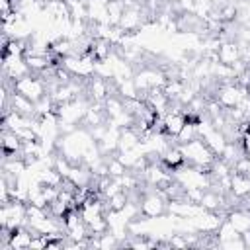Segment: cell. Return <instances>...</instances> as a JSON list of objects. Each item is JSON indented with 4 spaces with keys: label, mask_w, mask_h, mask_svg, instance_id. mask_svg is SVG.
<instances>
[{
    "label": "cell",
    "mask_w": 250,
    "mask_h": 250,
    "mask_svg": "<svg viewBox=\"0 0 250 250\" xmlns=\"http://www.w3.org/2000/svg\"><path fill=\"white\" fill-rule=\"evenodd\" d=\"M238 236H242V232H238L227 219L221 223V227L217 229V240H219V244L221 242H227V240H232V238H238Z\"/></svg>",
    "instance_id": "obj_21"
},
{
    "label": "cell",
    "mask_w": 250,
    "mask_h": 250,
    "mask_svg": "<svg viewBox=\"0 0 250 250\" xmlns=\"http://www.w3.org/2000/svg\"><path fill=\"white\" fill-rule=\"evenodd\" d=\"M146 2H152V0H146Z\"/></svg>",
    "instance_id": "obj_30"
},
{
    "label": "cell",
    "mask_w": 250,
    "mask_h": 250,
    "mask_svg": "<svg viewBox=\"0 0 250 250\" xmlns=\"http://www.w3.org/2000/svg\"><path fill=\"white\" fill-rule=\"evenodd\" d=\"M12 90L23 94L31 102H39L45 96V82L39 80V78H35V76H31V74H27V76L16 80L14 86H12Z\"/></svg>",
    "instance_id": "obj_3"
},
{
    "label": "cell",
    "mask_w": 250,
    "mask_h": 250,
    "mask_svg": "<svg viewBox=\"0 0 250 250\" xmlns=\"http://www.w3.org/2000/svg\"><path fill=\"white\" fill-rule=\"evenodd\" d=\"M217 55H219V61L221 62L232 64V62H236L240 59V47H238L236 41H223L221 47H219V51H217Z\"/></svg>",
    "instance_id": "obj_12"
},
{
    "label": "cell",
    "mask_w": 250,
    "mask_h": 250,
    "mask_svg": "<svg viewBox=\"0 0 250 250\" xmlns=\"http://www.w3.org/2000/svg\"><path fill=\"white\" fill-rule=\"evenodd\" d=\"M248 92V88L240 86V84H223L217 90V102L227 109V107H234L238 105V102L242 100V96Z\"/></svg>",
    "instance_id": "obj_5"
},
{
    "label": "cell",
    "mask_w": 250,
    "mask_h": 250,
    "mask_svg": "<svg viewBox=\"0 0 250 250\" xmlns=\"http://www.w3.org/2000/svg\"><path fill=\"white\" fill-rule=\"evenodd\" d=\"M23 59H25V62H27V66H29L31 72H45V70H49L51 64H55L51 61L49 53H29L27 51L23 55Z\"/></svg>",
    "instance_id": "obj_10"
},
{
    "label": "cell",
    "mask_w": 250,
    "mask_h": 250,
    "mask_svg": "<svg viewBox=\"0 0 250 250\" xmlns=\"http://www.w3.org/2000/svg\"><path fill=\"white\" fill-rule=\"evenodd\" d=\"M230 193L234 197L250 195V176L248 174H240V172H232L230 174Z\"/></svg>",
    "instance_id": "obj_11"
},
{
    "label": "cell",
    "mask_w": 250,
    "mask_h": 250,
    "mask_svg": "<svg viewBox=\"0 0 250 250\" xmlns=\"http://www.w3.org/2000/svg\"><path fill=\"white\" fill-rule=\"evenodd\" d=\"M207 211H219L223 205H225V199H223V193H217V191H209L205 189L203 191V197L199 201Z\"/></svg>",
    "instance_id": "obj_18"
},
{
    "label": "cell",
    "mask_w": 250,
    "mask_h": 250,
    "mask_svg": "<svg viewBox=\"0 0 250 250\" xmlns=\"http://www.w3.org/2000/svg\"><path fill=\"white\" fill-rule=\"evenodd\" d=\"M248 164H250V156H248ZM248 176H250V168H248Z\"/></svg>",
    "instance_id": "obj_29"
},
{
    "label": "cell",
    "mask_w": 250,
    "mask_h": 250,
    "mask_svg": "<svg viewBox=\"0 0 250 250\" xmlns=\"http://www.w3.org/2000/svg\"><path fill=\"white\" fill-rule=\"evenodd\" d=\"M195 137H197V121H193V119L188 117V121H186V125L182 127V131L176 135V143H178V145H184V143H189V141L195 139Z\"/></svg>",
    "instance_id": "obj_19"
},
{
    "label": "cell",
    "mask_w": 250,
    "mask_h": 250,
    "mask_svg": "<svg viewBox=\"0 0 250 250\" xmlns=\"http://www.w3.org/2000/svg\"><path fill=\"white\" fill-rule=\"evenodd\" d=\"M21 141H20V137L14 133V131H10V129H4L2 131V150H4V154L6 156H10V154H21Z\"/></svg>",
    "instance_id": "obj_14"
},
{
    "label": "cell",
    "mask_w": 250,
    "mask_h": 250,
    "mask_svg": "<svg viewBox=\"0 0 250 250\" xmlns=\"http://www.w3.org/2000/svg\"><path fill=\"white\" fill-rule=\"evenodd\" d=\"M33 234L35 232L31 229H27V227H20V229L10 230V246H12V250H29Z\"/></svg>",
    "instance_id": "obj_7"
},
{
    "label": "cell",
    "mask_w": 250,
    "mask_h": 250,
    "mask_svg": "<svg viewBox=\"0 0 250 250\" xmlns=\"http://www.w3.org/2000/svg\"><path fill=\"white\" fill-rule=\"evenodd\" d=\"M10 109H16V111L21 113V115L33 117V115H35V102H31V100L25 98L23 94L12 90V96H10Z\"/></svg>",
    "instance_id": "obj_9"
},
{
    "label": "cell",
    "mask_w": 250,
    "mask_h": 250,
    "mask_svg": "<svg viewBox=\"0 0 250 250\" xmlns=\"http://www.w3.org/2000/svg\"><path fill=\"white\" fill-rule=\"evenodd\" d=\"M168 199L164 195V191L156 189V191H150V193H145L143 199H141V215L146 217V219H158L164 215V211L168 209Z\"/></svg>",
    "instance_id": "obj_2"
},
{
    "label": "cell",
    "mask_w": 250,
    "mask_h": 250,
    "mask_svg": "<svg viewBox=\"0 0 250 250\" xmlns=\"http://www.w3.org/2000/svg\"><path fill=\"white\" fill-rule=\"evenodd\" d=\"M227 221L238 230V232H246L250 230V213L246 209H234L227 213Z\"/></svg>",
    "instance_id": "obj_15"
},
{
    "label": "cell",
    "mask_w": 250,
    "mask_h": 250,
    "mask_svg": "<svg viewBox=\"0 0 250 250\" xmlns=\"http://www.w3.org/2000/svg\"><path fill=\"white\" fill-rule=\"evenodd\" d=\"M14 2H16V4H23L25 0H14Z\"/></svg>",
    "instance_id": "obj_28"
},
{
    "label": "cell",
    "mask_w": 250,
    "mask_h": 250,
    "mask_svg": "<svg viewBox=\"0 0 250 250\" xmlns=\"http://www.w3.org/2000/svg\"><path fill=\"white\" fill-rule=\"evenodd\" d=\"M123 12H125V2H123V0H109V2H107L109 25H119Z\"/></svg>",
    "instance_id": "obj_20"
},
{
    "label": "cell",
    "mask_w": 250,
    "mask_h": 250,
    "mask_svg": "<svg viewBox=\"0 0 250 250\" xmlns=\"http://www.w3.org/2000/svg\"><path fill=\"white\" fill-rule=\"evenodd\" d=\"M168 244H170V246H176V248H186L189 242H188L186 234H172L170 240H168Z\"/></svg>",
    "instance_id": "obj_24"
},
{
    "label": "cell",
    "mask_w": 250,
    "mask_h": 250,
    "mask_svg": "<svg viewBox=\"0 0 250 250\" xmlns=\"http://www.w3.org/2000/svg\"><path fill=\"white\" fill-rule=\"evenodd\" d=\"M125 2V6H131V4H135V0H123Z\"/></svg>",
    "instance_id": "obj_27"
},
{
    "label": "cell",
    "mask_w": 250,
    "mask_h": 250,
    "mask_svg": "<svg viewBox=\"0 0 250 250\" xmlns=\"http://www.w3.org/2000/svg\"><path fill=\"white\" fill-rule=\"evenodd\" d=\"M160 160L164 162V166L166 168H172V170H176L178 166H182L186 160H184V154H182V150H180V146H170V148H166L162 154H160Z\"/></svg>",
    "instance_id": "obj_16"
},
{
    "label": "cell",
    "mask_w": 250,
    "mask_h": 250,
    "mask_svg": "<svg viewBox=\"0 0 250 250\" xmlns=\"http://www.w3.org/2000/svg\"><path fill=\"white\" fill-rule=\"evenodd\" d=\"M141 25V6L135 2L131 6H125V12L121 16V21H119V27L123 31H133Z\"/></svg>",
    "instance_id": "obj_8"
},
{
    "label": "cell",
    "mask_w": 250,
    "mask_h": 250,
    "mask_svg": "<svg viewBox=\"0 0 250 250\" xmlns=\"http://www.w3.org/2000/svg\"><path fill=\"white\" fill-rule=\"evenodd\" d=\"M139 133L133 127H125L121 129V137H119V148L117 150H129V148H137L139 145Z\"/></svg>",
    "instance_id": "obj_17"
},
{
    "label": "cell",
    "mask_w": 250,
    "mask_h": 250,
    "mask_svg": "<svg viewBox=\"0 0 250 250\" xmlns=\"http://www.w3.org/2000/svg\"><path fill=\"white\" fill-rule=\"evenodd\" d=\"M88 94L92 102H105L107 94V80L102 76H92L90 84H88Z\"/></svg>",
    "instance_id": "obj_13"
},
{
    "label": "cell",
    "mask_w": 250,
    "mask_h": 250,
    "mask_svg": "<svg viewBox=\"0 0 250 250\" xmlns=\"http://www.w3.org/2000/svg\"><path fill=\"white\" fill-rule=\"evenodd\" d=\"M178 146H180V150H182L186 162H189L191 166H197V168H201V170H205V172L209 174V168H211V164L215 162L217 154H215L199 137L191 139L189 143L178 145Z\"/></svg>",
    "instance_id": "obj_1"
},
{
    "label": "cell",
    "mask_w": 250,
    "mask_h": 250,
    "mask_svg": "<svg viewBox=\"0 0 250 250\" xmlns=\"http://www.w3.org/2000/svg\"><path fill=\"white\" fill-rule=\"evenodd\" d=\"M2 68H4V78L6 80H14V82L31 72L27 62H25V59L20 57V55H4Z\"/></svg>",
    "instance_id": "obj_4"
},
{
    "label": "cell",
    "mask_w": 250,
    "mask_h": 250,
    "mask_svg": "<svg viewBox=\"0 0 250 250\" xmlns=\"http://www.w3.org/2000/svg\"><path fill=\"white\" fill-rule=\"evenodd\" d=\"M105 162H107V172H109L111 178H119V176H123V174L129 172V168H127L117 156H113V158H109V160H105Z\"/></svg>",
    "instance_id": "obj_23"
},
{
    "label": "cell",
    "mask_w": 250,
    "mask_h": 250,
    "mask_svg": "<svg viewBox=\"0 0 250 250\" xmlns=\"http://www.w3.org/2000/svg\"><path fill=\"white\" fill-rule=\"evenodd\" d=\"M234 14H236L234 6H225V8L221 10V14H219V20H232Z\"/></svg>",
    "instance_id": "obj_25"
},
{
    "label": "cell",
    "mask_w": 250,
    "mask_h": 250,
    "mask_svg": "<svg viewBox=\"0 0 250 250\" xmlns=\"http://www.w3.org/2000/svg\"><path fill=\"white\" fill-rule=\"evenodd\" d=\"M117 90H119V94H121L123 100H135V98H139L137 96L139 94V88L135 86V80L133 78H127V80L119 82L117 84Z\"/></svg>",
    "instance_id": "obj_22"
},
{
    "label": "cell",
    "mask_w": 250,
    "mask_h": 250,
    "mask_svg": "<svg viewBox=\"0 0 250 250\" xmlns=\"http://www.w3.org/2000/svg\"><path fill=\"white\" fill-rule=\"evenodd\" d=\"M162 119H164V133L168 137H176L182 131V127L186 125V121H188L186 113H180L176 109L166 111V115H162Z\"/></svg>",
    "instance_id": "obj_6"
},
{
    "label": "cell",
    "mask_w": 250,
    "mask_h": 250,
    "mask_svg": "<svg viewBox=\"0 0 250 250\" xmlns=\"http://www.w3.org/2000/svg\"><path fill=\"white\" fill-rule=\"evenodd\" d=\"M242 148H244V154L250 156V129L242 135Z\"/></svg>",
    "instance_id": "obj_26"
}]
</instances>
